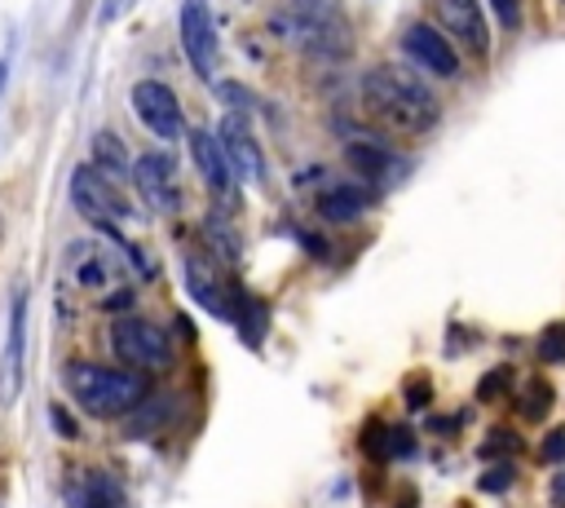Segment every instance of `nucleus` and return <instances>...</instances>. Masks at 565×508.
Instances as JSON below:
<instances>
[{
    "label": "nucleus",
    "mask_w": 565,
    "mask_h": 508,
    "mask_svg": "<svg viewBox=\"0 0 565 508\" xmlns=\"http://www.w3.org/2000/svg\"><path fill=\"white\" fill-rule=\"evenodd\" d=\"M416 455V433L407 424H389V460H411Z\"/></svg>",
    "instance_id": "nucleus-28"
},
{
    "label": "nucleus",
    "mask_w": 565,
    "mask_h": 508,
    "mask_svg": "<svg viewBox=\"0 0 565 508\" xmlns=\"http://www.w3.org/2000/svg\"><path fill=\"white\" fill-rule=\"evenodd\" d=\"M345 164L354 168V177L367 186V190H394L407 173H411V159L407 155H398V151H389L385 142H376V137H354L350 146H345Z\"/></svg>",
    "instance_id": "nucleus-7"
},
{
    "label": "nucleus",
    "mask_w": 565,
    "mask_h": 508,
    "mask_svg": "<svg viewBox=\"0 0 565 508\" xmlns=\"http://www.w3.org/2000/svg\"><path fill=\"white\" fill-rule=\"evenodd\" d=\"M363 451L372 460H389V424L385 420H367L363 424Z\"/></svg>",
    "instance_id": "nucleus-23"
},
{
    "label": "nucleus",
    "mask_w": 565,
    "mask_h": 508,
    "mask_svg": "<svg viewBox=\"0 0 565 508\" xmlns=\"http://www.w3.org/2000/svg\"><path fill=\"white\" fill-rule=\"evenodd\" d=\"M217 137H221V146H225V159H230L234 177L261 186V181H265V155H261V146H256L247 120H243V115H225L221 129H217Z\"/></svg>",
    "instance_id": "nucleus-15"
},
{
    "label": "nucleus",
    "mask_w": 565,
    "mask_h": 508,
    "mask_svg": "<svg viewBox=\"0 0 565 508\" xmlns=\"http://www.w3.org/2000/svg\"><path fill=\"white\" fill-rule=\"evenodd\" d=\"M67 394L98 420H115L129 416L146 402V376L137 372H115V367H98V363H67L63 372Z\"/></svg>",
    "instance_id": "nucleus-3"
},
{
    "label": "nucleus",
    "mask_w": 565,
    "mask_h": 508,
    "mask_svg": "<svg viewBox=\"0 0 565 508\" xmlns=\"http://www.w3.org/2000/svg\"><path fill=\"white\" fill-rule=\"evenodd\" d=\"M363 102L372 111V120L398 129V133H429L442 120V102L437 93L402 63H380L363 76Z\"/></svg>",
    "instance_id": "nucleus-1"
},
{
    "label": "nucleus",
    "mask_w": 565,
    "mask_h": 508,
    "mask_svg": "<svg viewBox=\"0 0 565 508\" xmlns=\"http://www.w3.org/2000/svg\"><path fill=\"white\" fill-rule=\"evenodd\" d=\"M234 323H239V336H243V345H247V350H261V341H265V332H269V310H265V301H256V297L239 292V306H234Z\"/></svg>",
    "instance_id": "nucleus-18"
},
{
    "label": "nucleus",
    "mask_w": 565,
    "mask_h": 508,
    "mask_svg": "<svg viewBox=\"0 0 565 508\" xmlns=\"http://www.w3.org/2000/svg\"><path fill=\"white\" fill-rule=\"evenodd\" d=\"M186 292L195 297V306H203L212 319H234V306H239V284L221 279L212 262L195 257V252H186Z\"/></svg>",
    "instance_id": "nucleus-11"
},
{
    "label": "nucleus",
    "mask_w": 565,
    "mask_h": 508,
    "mask_svg": "<svg viewBox=\"0 0 565 508\" xmlns=\"http://www.w3.org/2000/svg\"><path fill=\"white\" fill-rule=\"evenodd\" d=\"M129 301H133V292L129 288H115V292L102 297V310H129Z\"/></svg>",
    "instance_id": "nucleus-33"
},
{
    "label": "nucleus",
    "mask_w": 565,
    "mask_h": 508,
    "mask_svg": "<svg viewBox=\"0 0 565 508\" xmlns=\"http://www.w3.org/2000/svg\"><path fill=\"white\" fill-rule=\"evenodd\" d=\"M190 155H195V164H199V173H203L212 199L230 212V208L239 203V177H234V168H230V159H225L221 137H217L212 129H195V133H190Z\"/></svg>",
    "instance_id": "nucleus-10"
},
{
    "label": "nucleus",
    "mask_w": 565,
    "mask_h": 508,
    "mask_svg": "<svg viewBox=\"0 0 565 508\" xmlns=\"http://www.w3.org/2000/svg\"><path fill=\"white\" fill-rule=\"evenodd\" d=\"M5 80H10V58H0V93H5Z\"/></svg>",
    "instance_id": "nucleus-37"
},
{
    "label": "nucleus",
    "mask_w": 565,
    "mask_h": 508,
    "mask_svg": "<svg viewBox=\"0 0 565 508\" xmlns=\"http://www.w3.org/2000/svg\"><path fill=\"white\" fill-rule=\"evenodd\" d=\"M539 460H543V464H561V460H565V429H552V433L543 438Z\"/></svg>",
    "instance_id": "nucleus-31"
},
{
    "label": "nucleus",
    "mask_w": 565,
    "mask_h": 508,
    "mask_svg": "<svg viewBox=\"0 0 565 508\" xmlns=\"http://www.w3.org/2000/svg\"><path fill=\"white\" fill-rule=\"evenodd\" d=\"M314 203H319V217L345 225V221L363 217V212L376 203V190H367V186H332V190H323Z\"/></svg>",
    "instance_id": "nucleus-16"
},
{
    "label": "nucleus",
    "mask_w": 565,
    "mask_h": 508,
    "mask_svg": "<svg viewBox=\"0 0 565 508\" xmlns=\"http://www.w3.org/2000/svg\"><path fill=\"white\" fill-rule=\"evenodd\" d=\"M111 350H115V358H120L124 367H133V372H159V367L173 363V341H168V332H164L159 323H151V319H137V314H129V319H120V323L111 328Z\"/></svg>",
    "instance_id": "nucleus-5"
},
{
    "label": "nucleus",
    "mask_w": 565,
    "mask_h": 508,
    "mask_svg": "<svg viewBox=\"0 0 565 508\" xmlns=\"http://www.w3.org/2000/svg\"><path fill=\"white\" fill-rule=\"evenodd\" d=\"M512 482H517V473H512V464H503V460H499L495 468H486V473L477 477V490H486V495H503V490H508Z\"/></svg>",
    "instance_id": "nucleus-25"
},
{
    "label": "nucleus",
    "mask_w": 565,
    "mask_h": 508,
    "mask_svg": "<svg viewBox=\"0 0 565 508\" xmlns=\"http://www.w3.org/2000/svg\"><path fill=\"white\" fill-rule=\"evenodd\" d=\"M49 424L58 429V438H76L80 429H76V420L67 416V407H49Z\"/></svg>",
    "instance_id": "nucleus-32"
},
{
    "label": "nucleus",
    "mask_w": 565,
    "mask_h": 508,
    "mask_svg": "<svg viewBox=\"0 0 565 508\" xmlns=\"http://www.w3.org/2000/svg\"><path fill=\"white\" fill-rule=\"evenodd\" d=\"M93 168H98L102 177H124V173H133L124 142H120L115 133H107V129L93 137Z\"/></svg>",
    "instance_id": "nucleus-19"
},
{
    "label": "nucleus",
    "mask_w": 565,
    "mask_h": 508,
    "mask_svg": "<svg viewBox=\"0 0 565 508\" xmlns=\"http://www.w3.org/2000/svg\"><path fill=\"white\" fill-rule=\"evenodd\" d=\"M269 32L319 63H341L354 54V27L341 0H282L269 14Z\"/></svg>",
    "instance_id": "nucleus-2"
},
{
    "label": "nucleus",
    "mask_w": 565,
    "mask_h": 508,
    "mask_svg": "<svg viewBox=\"0 0 565 508\" xmlns=\"http://www.w3.org/2000/svg\"><path fill=\"white\" fill-rule=\"evenodd\" d=\"M177 27H181V49H186V58H190V71H195L199 80H212L217 58H221V45H217V27H212L208 0H186Z\"/></svg>",
    "instance_id": "nucleus-8"
},
{
    "label": "nucleus",
    "mask_w": 565,
    "mask_h": 508,
    "mask_svg": "<svg viewBox=\"0 0 565 508\" xmlns=\"http://www.w3.org/2000/svg\"><path fill=\"white\" fill-rule=\"evenodd\" d=\"M552 402H556L552 385H547L543 376H530V389L521 394V416H525V420H547Z\"/></svg>",
    "instance_id": "nucleus-20"
},
{
    "label": "nucleus",
    "mask_w": 565,
    "mask_h": 508,
    "mask_svg": "<svg viewBox=\"0 0 565 508\" xmlns=\"http://www.w3.org/2000/svg\"><path fill=\"white\" fill-rule=\"evenodd\" d=\"M429 402H433V385H429L424 376H411V380H407V407H411V411H424Z\"/></svg>",
    "instance_id": "nucleus-30"
},
{
    "label": "nucleus",
    "mask_w": 565,
    "mask_h": 508,
    "mask_svg": "<svg viewBox=\"0 0 565 508\" xmlns=\"http://www.w3.org/2000/svg\"><path fill=\"white\" fill-rule=\"evenodd\" d=\"M133 111H137V120H142L155 137H164V142H177V137L186 133L181 102H177V93H173L168 85H159V80L133 85Z\"/></svg>",
    "instance_id": "nucleus-9"
},
{
    "label": "nucleus",
    "mask_w": 565,
    "mask_h": 508,
    "mask_svg": "<svg viewBox=\"0 0 565 508\" xmlns=\"http://www.w3.org/2000/svg\"><path fill=\"white\" fill-rule=\"evenodd\" d=\"M23 363H27V292H14L10 306V336H5V354H0V407H10L23 389Z\"/></svg>",
    "instance_id": "nucleus-12"
},
{
    "label": "nucleus",
    "mask_w": 565,
    "mask_h": 508,
    "mask_svg": "<svg viewBox=\"0 0 565 508\" xmlns=\"http://www.w3.org/2000/svg\"><path fill=\"white\" fill-rule=\"evenodd\" d=\"M539 358H543V363H565V323H552V328L539 336Z\"/></svg>",
    "instance_id": "nucleus-26"
},
{
    "label": "nucleus",
    "mask_w": 565,
    "mask_h": 508,
    "mask_svg": "<svg viewBox=\"0 0 565 508\" xmlns=\"http://www.w3.org/2000/svg\"><path fill=\"white\" fill-rule=\"evenodd\" d=\"M402 54H407L416 67L442 76V80L459 76V54H455V45H451L433 23H411V27L402 32Z\"/></svg>",
    "instance_id": "nucleus-13"
},
{
    "label": "nucleus",
    "mask_w": 565,
    "mask_h": 508,
    "mask_svg": "<svg viewBox=\"0 0 565 508\" xmlns=\"http://www.w3.org/2000/svg\"><path fill=\"white\" fill-rule=\"evenodd\" d=\"M71 199H76V212L85 217V221H93L102 234H111L133 262H142L137 252L124 243V234H120V221L129 217V203L120 199V190L93 168V164H85V168H76V177H71Z\"/></svg>",
    "instance_id": "nucleus-4"
},
{
    "label": "nucleus",
    "mask_w": 565,
    "mask_h": 508,
    "mask_svg": "<svg viewBox=\"0 0 565 508\" xmlns=\"http://www.w3.org/2000/svg\"><path fill=\"white\" fill-rule=\"evenodd\" d=\"M151 411H159V420H164V411H168V402H159V407L151 402ZM151 424H155V416H146V420H133V424H129V433H146Z\"/></svg>",
    "instance_id": "nucleus-34"
},
{
    "label": "nucleus",
    "mask_w": 565,
    "mask_h": 508,
    "mask_svg": "<svg viewBox=\"0 0 565 508\" xmlns=\"http://www.w3.org/2000/svg\"><path fill=\"white\" fill-rule=\"evenodd\" d=\"M490 10H495V23L517 32L521 27V0H490Z\"/></svg>",
    "instance_id": "nucleus-29"
},
{
    "label": "nucleus",
    "mask_w": 565,
    "mask_h": 508,
    "mask_svg": "<svg viewBox=\"0 0 565 508\" xmlns=\"http://www.w3.org/2000/svg\"><path fill=\"white\" fill-rule=\"evenodd\" d=\"M552 508H565V473L552 482Z\"/></svg>",
    "instance_id": "nucleus-36"
},
{
    "label": "nucleus",
    "mask_w": 565,
    "mask_h": 508,
    "mask_svg": "<svg viewBox=\"0 0 565 508\" xmlns=\"http://www.w3.org/2000/svg\"><path fill=\"white\" fill-rule=\"evenodd\" d=\"M512 389V367H495L477 380V402H499Z\"/></svg>",
    "instance_id": "nucleus-22"
},
{
    "label": "nucleus",
    "mask_w": 565,
    "mask_h": 508,
    "mask_svg": "<svg viewBox=\"0 0 565 508\" xmlns=\"http://www.w3.org/2000/svg\"><path fill=\"white\" fill-rule=\"evenodd\" d=\"M521 446H525L521 433H512V429H490L486 442H481V455H486V460H508V455H517Z\"/></svg>",
    "instance_id": "nucleus-21"
},
{
    "label": "nucleus",
    "mask_w": 565,
    "mask_h": 508,
    "mask_svg": "<svg viewBox=\"0 0 565 508\" xmlns=\"http://www.w3.org/2000/svg\"><path fill=\"white\" fill-rule=\"evenodd\" d=\"M433 27L459 45L468 58H486L490 54V23L481 19L477 0H433Z\"/></svg>",
    "instance_id": "nucleus-6"
},
{
    "label": "nucleus",
    "mask_w": 565,
    "mask_h": 508,
    "mask_svg": "<svg viewBox=\"0 0 565 508\" xmlns=\"http://www.w3.org/2000/svg\"><path fill=\"white\" fill-rule=\"evenodd\" d=\"M76 279H80L85 288H107L115 275H111V262H102V257H93V252H89V262L76 270Z\"/></svg>",
    "instance_id": "nucleus-27"
},
{
    "label": "nucleus",
    "mask_w": 565,
    "mask_h": 508,
    "mask_svg": "<svg viewBox=\"0 0 565 508\" xmlns=\"http://www.w3.org/2000/svg\"><path fill=\"white\" fill-rule=\"evenodd\" d=\"M133 181L142 190V199L155 208V212H177L181 208V186H177V168L168 155H142L133 159Z\"/></svg>",
    "instance_id": "nucleus-14"
},
{
    "label": "nucleus",
    "mask_w": 565,
    "mask_h": 508,
    "mask_svg": "<svg viewBox=\"0 0 565 508\" xmlns=\"http://www.w3.org/2000/svg\"><path fill=\"white\" fill-rule=\"evenodd\" d=\"M208 243L221 247V257H225V262H239V239H234V230H230L225 221L208 217Z\"/></svg>",
    "instance_id": "nucleus-24"
},
{
    "label": "nucleus",
    "mask_w": 565,
    "mask_h": 508,
    "mask_svg": "<svg viewBox=\"0 0 565 508\" xmlns=\"http://www.w3.org/2000/svg\"><path fill=\"white\" fill-rule=\"evenodd\" d=\"M71 508H124V490L111 473H89L67 490Z\"/></svg>",
    "instance_id": "nucleus-17"
},
{
    "label": "nucleus",
    "mask_w": 565,
    "mask_h": 508,
    "mask_svg": "<svg viewBox=\"0 0 565 508\" xmlns=\"http://www.w3.org/2000/svg\"><path fill=\"white\" fill-rule=\"evenodd\" d=\"M129 5H133V0H107V5H102V23H111V19H115V14H124Z\"/></svg>",
    "instance_id": "nucleus-35"
}]
</instances>
